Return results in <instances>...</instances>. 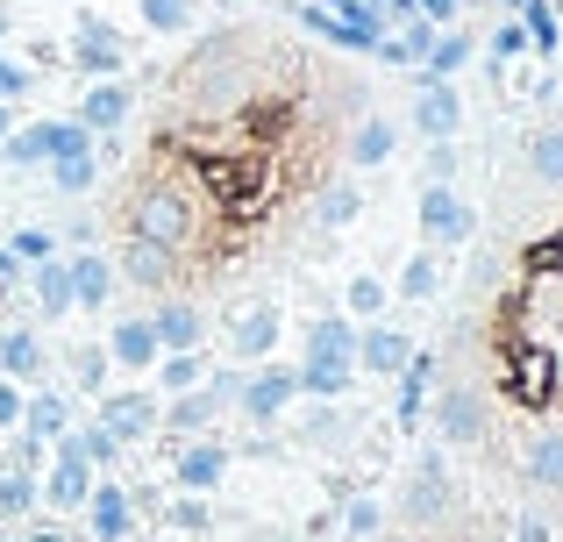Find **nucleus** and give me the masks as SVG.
<instances>
[{"label":"nucleus","mask_w":563,"mask_h":542,"mask_svg":"<svg viewBox=\"0 0 563 542\" xmlns=\"http://www.w3.org/2000/svg\"><path fill=\"white\" fill-rule=\"evenodd\" d=\"M192 229H200V214H192V193L179 179H151L136 200H129V236L157 243V251H172V257L192 243Z\"/></svg>","instance_id":"f257e3e1"},{"label":"nucleus","mask_w":563,"mask_h":542,"mask_svg":"<svg viewBox=\"0 0 563 542\" xmlns=\"http://www.w3.org/2000/svg\"><path fill=\"white\" fill-rule=\"evenodd\" d=\"M421 243L428 251H471V236H478V208H471L456 186H435L421 179Z\"/></svg>","instance_id":"f03ea898"},{"label":"nucleus","mask_w":563,"mask_h":542,"mask_svg":"<svg viewBox=\"0 0 563 542\" xmlns=\"http://www.w3.org/2000/svg\"><path fill=\"white\" fill-rule=\"evenodd\" d=\"M456 507V486H450V464H442V443H428L421 457H413V478L407 493H399V515L413 521V529H442Z\"/></svg>","instance_id":"7ed1b4c3"},{"label":"nucleus","mask_w":563,"mask_h":542,"mask_svg":"<svg viewBox=\"0 0 563 542\" xmlns=\"http://www.w3.org/2000/svg\"><path fill=\"white\" fill-rule=\"evenodd\" d=\"M421 429H435V443H456V450L485 443V392H478V386H456V378H450V386L435 378Z\"/></svg>","instance_id":"20e7f679"},{"label":"nucleus","mask_w":563,"mask_h":542,"mask_svg":"<svg viewBox=\"0 0 563 542\" xmlns=\"http://www.w3.org/2000/svg\"><path fill=\"white\" fill-rule=\"evenodd\" d=\"M157 392L151 386H108V392H93V421L114 435L122 450H136V443H151L157 435Z\"/></svg>","instance_id":"39448f33"},{"label":"nucleus","mask_w":563,"mask_h":542,"mask_svg":"<svg viewBox=\"0 0 563 542\" xmlns=\"http://www.w3.org/2000/svg\"><path fill=\"white\" fill-rule=\"evenodd\" d=\"M71 71L79 79H122L129 71V36L122 29H108L100 14H71Z\"/></svg>","instance_id":"423d86ee"},{"label":"nucleus","mask_w":563,"mask_h":542,"mask_svg":"<svg viewBox=\"0 0 563 542\" xmlns=\"http://www.w3.org/2000/svg\"><path fill=\"white\" fill-rule=\"evenodd\" d=\"M165 457H172V486H179V493H221L235 450L221 443V435H172Z\"/></svg>","instance_id":"0eeeda50"},{"label":"nucleus","mask_w":563,"mask_h":542,"mask_svg":"<svg viewBox=\"0 0 563 542\" xmlns=\"http://www.w3.org/2000/svg\"><path fill=\"white\" fill-rule=\"evenodd\" d=\"M292 400H300V378H292V364H257V372H243L235 414H243L250 429H272V421H286Z\"/></svg>","instance_id":"6e6552de"},{"label":"nucleus","mask_w":563,"mask_h":542,"mask_svg":"<svg viewBox=\"0 0 563 542\" xmlns=\"http://www.w3.org/2000/svg\"><path fill=\"white\" fill-rule=\"evenodd\" d=\"M79 515H86V542H129V535H136V493H129L122 478L100 472Z\"/></svg>","instance_id":"1a4fd4ad"},{"label":"nucleus","mask_w":563,"mask_h":542,"mask_svg":"<svg viewBox=\"0 0 563 542\" xmlns=\"http://www.w3.org/2000/svg\"><path fill=\"white\" fill-rule=\"evenodd\" d=\"M278 329H286V314H278V300H235V314H229V357L235 364H257V357H272L278 350Z\"/></svg>","instance_id":"9d476101"},{"label":"nucleus","mask_w":563,"mask_h":542,"mask_svg":"<svg viewBox=\"0 0 563 542\" xmlns=\"http://www.w3.org/2000/svg\"><path fill=\"white\" fill-rule=\"evenodd\" d=\"M413 136L435 143V136H464V93H456V79H421L413 71Z\"/></svg>","instance_id":"9b49d317"},{"label":"nucleus","mask_w":563,"mask_h":542,"mask_svg":"<svg viewBox=\"0 0 563 542\" xmlns=\"http://www.w3.org/2000/svg\"><path fill=\"white\" fill-rule=\"evenodd\" d=\"M129 108H136V93H129V79H86V93H79V122L93 129V136H122L129 129Z\"/></svg>","instance_id":"f8f14e48"},{"label":"nucleus","mask_w":563,"mask_h":542,"mask_svg":"<svg viewBox=\"0 0 563 542\" xmlns=\"http://www.w3.org/2000/svg\"><path fill=\"white\" fill-rule=\"evenodd\" d=\"M0 378H14V386H43L51 378V350H43V335L29 321L0 329Z\"/></svg>","instance_id":"ddd939ff"},{"label":"nucleus","mask_w":563,"mask_h":542,"mask_svg":"<svg viewBox=\"0 0 563 542\" xmlns=\"http://www.w3.org/2000/svg\"><path fill=\"white\" fill-rule=\"evenodd\" d=\"M151 335H157V350H192L207 335V307L200 300H186V292H165V300L151 307Z\"/></svg>","instance_id":"4468645a"},{"label":"nucleus","mask_w":563,"mask_h":542,"mask_svg":"<svg viewBox=\"0 0 563 542\" xmlns=\"http://www.w3.org/2000/svg\"><path fill=\"white\" fill-rule=\"evenodd\" d=\"M407 350H413V335L407 329H393V321H364V329H357V357H350V364H357V372H372V378H393L399 372V364H407Z\"/></svg>","instance_id":"2eb2a0df"},{"label":"nucleus","mask_w":563,"mask_h":542,"mask_svg":"<svg viewBox=\"0 0 563 542\" xmlns=\"http://www.w3.org/2000/svg\"><path fill=\"white\" fill-rule=\"evenodd\" d=\"M65 272H71V314H100L114 300V265L100 251H65Z\"/></svg>","instance_id":"dca6fc26"},{"label":"nucleus","mask_w":563,"mask_h":542,"mask_svg":"<svg viewBox=\"0 0 563 542\" xmlns=\"http://www.w3.org/2000/svg\"><path fill=\"white\" fill-rule=\"evenodd\" d=\"M507 386L521 392L528 407L556 400V372H550V343H514L507 350Z\"/></svg>","instance_id":"f3484780"},{"label":"nucleus","mask_w":563,"mask_h":542,"mask_svg":"<svg viewBox=\"0 0 563 542\" xmlns=\"http://www.w3.org/2000/svg\"><path fill=\"white\" fill-rule=\"evenodd\" d=\"M221 414H229V407H221L207 386H192V392H172V400L157 407V429L165 435H214Z\"/></svg>","instance_id":"a211bd4d"},{"label":"nucleus","mask_w":563,"mask_h":542,"mask_svg":"<svg viewBox=\"0 0 563 542\" xmlns=\"http://www.w3.org/2000/svg\"><path fill=\"white\" fill-rule=\"evenodd\" d=\"M114 278H129V286H143V292H165L172 278H179V257L157 251V243H143V236H129L122 257H114Z\"/></svg>","instance_id":"6ab92c4d"},{"label":"nucleus","mask_w":563,"mask_h":542,"mask_svg":"<svg viewBox=\"0 0 563 542\" xmlns=\"http://www.w3.org/2000/svg\"><path fill=\"white\" fill-rule=\"evenodd\" d=\"M71 421H79V407H71V392H65V386H29L22 421H14V429H29V435H43V443H57Z\"/></svg>","instance_id":"aec40b11"},{"label":"nucleus","mask_w":563,"mask_h":542,"mask_svg":"<svg viewBox=\"0 0 563 542\" xmlns=\"http://www.w3.org/2000/svg\"><path fill=\"white\" fill-rule=\"evenodd\" d=\"M22 292H29V307H36L43 321H65V314H71V272H65V251L43 257V265H29Z\"/></svg>","instance_id":"412c9836"},{"label":"nucleus","mask_w":563,"mask_h":542,"mask_svg":"<svg viewBox=\"0 0 563 542\" xmlns=\"http://www.w3.org/2000/svg\"><path fill=\"white\" fill-rule=\"evenodd\" d=\"M364 421L372 414H357V407H343V400H321L314 414L300 421V443L307 450H350V435H364Z\"/></svg>","instance_id":"4be33fe9"},{"label":"nucleus","mask_w":563,"mask_h":542,"mask_svg":"<svg viewBox=\"0 0 563 542\" xmlns=\"http://www.w3.org/2000/svg\"><path fill=\"white\" fill-rule=\"evenodd\" d=\"M307 357L314 364H350L357 357V314H314L307 321ZM357 372V364H350Z\"/></svg>","instance_id":"5701e85b"},{"label":"nucleus","mask_w":563,"mask_h":542,"mask_svg":"<svg viewBox=\"0 0 563 542\" xmlns=\"http://www.w3.org/2000/svg\"><path fill=\"white\" fill-rule=\"evenodd\" d=\"M108 357H114V372H151V364H157L151 321H143V314H122V321L108 329Z\"/></svg>","instance_id":"b1692460"},{"label":"nucleus","mask_w":563,"mask_h":542,"mask_svg":"<svg viewBox=\"0 0 563 542\" xmlns=\"http://www.w3.org/2000/svg\"><path fill=\"white\" fill-rule=\"evenodd\" d=\"M151 372H157V386H151L157 400H172V392H192V386L207 378V350H200V343H192V350H157Z\"/></svg>","instance_id":"393cba45"},{"label":"nucleus","mask_w":563,"mask_h":542,"mask_svg":"<svg viewBox=\"0 0 563 542\" xmlns=\"http://www.w3.org/2000/svg\"><path fill=\"white\" fill-rule=\"evenodd\" d=\"M292 22L307 29V36H321V43H335V51H357V57H372V36H357L350 22H335L321 0H292Z\"/></svg>","instance_id":"a878e982"},{"label":"nucleus","mask_w":563,"mask_h":542,"mask_svg":"<svg viewBox=\"0 0 563 542\" xmlns=\"http://www.w3.org/2000/svg\"><path fill=\"white\" fill-rule=\"evenodd\" d=\"M393 151H399V129L385 122V114H357V129H350V165H393Z\"/></svg>","instance_id":"bb28decb"},{"label":"nucleus","mask_w":563,"mask_h":542,"mask_svg":"<svg viewBox=\"0 0 563 542\" xmlns=\"http://www.w3.org/2000/svg\"><path fill=\"white\" fill-rule=\"evenodd\" d=\"M43 172H51V193H57V200H86V193L100 186V151H71V157H51Z\"/></svg>","instance_id":"cd10ccee"},{"label":"nucleus","mask_w":563,"mask_h":542,"mask_svg":"<svg viewBox=\"0 0 563 542\" xmlns=\"http://www.w3.org/2000/svg\"><path fill=\"white\" fill-rule=\"evenodd\" d=\"M521 157H528V172H536L542 186H556V193H563V122H542V129H528Z\"/></svg>","instance_id":"c85d7f7f"},{"label":"nucleus","mask_w":563,"mask_h":542,"mask_svg":"<svg viewBox=\"0 0 563 542\" xmlns=\"http://www.w3.org/2000/svg\"><path fill=\"white\" fill-rule=\"evenodd\" d=\"M399 300H407V307H428V300H435V292H442V251H413L407 257V265H399Z\"/></svg>","instance_id":"c756f323"},{"label":"nucleus","mask_w":563,"mask_h":542,"mask_svg":"<svg viewBox=\"0 0 563 542\" xmlns=\"http://www.w3.org/2000/svg\"><path fill=\"white\" fill-rule=\"evenodd\" d=\"M521 464H528V486L536 493H563V429H542Z\"/></svg>","instance_id":"7c9ffc66"},{"label":"nucleus","mask_w":563,"mask_h":542,"mask_svg":"<svg viewBox=\"0 0 563 542\" xmlns=\"http://www.w3.org/2000/svg\"><path fill=\"white\" fill-rule=\"evenodd\" d=\"M521 29H528V51L556 65V36H563V0H521Z\"/></svg>","instance_id":"2f4dec72"},{"label":"nucleus","mask_w":563,"mask_h":542,"mask_svg":"<svg viewBox=\"0 0 563 542\" xmlns=\"http://www.w3.org/2000/svg\"><path fill=\"white\" fill-rule=\"evenodd\" d=\"M292 378H300L307 400H350V386H357V372H350V364H314V357L292 364Z\"/></svg>","instance_id":"473e14b6"},{"label":"nucleus","mask_w":563,"mask_h":542,"mask_svg":"<svg viewBox=\"0 0 563 542\" xmlns=\"http://www.w3.org/2000/svg\"><path fill=\"white\" fill-rule=\"evenodd\" d=\"M36 472H22V464H0V521H29L36 515Z\"/></svg>","instance_id":"72a5a7b5"},{"label":"nucleus","mask_w":563,"mask_h":542,"mask_svg":"<svg viewBox=\"0 0 563 542\" xmlns=\"http://www.w3.org/2000/svg\"><path fill=\"white\" fill-rule=\"evenodd\" d=\"M65 443L79 450V457L93 464V472H114V464H122V443H114V435L100 429V421H71V429H65Z\"/></svg>","instance_id":"f704fd0d"},{"label":"nucleus","mask_w":563,"mask_h":542,"mask_svg":"<svg viewBox=\"0 0 563 542\" xmlns=\"http://www.w3.org/2000/svg\"><path fill=\"white\" fill-rule=\"evenodd\" d=\"M65 364H71V392H86V400H93V392H108V372H114L108 343H79Z\"/></svg>","instance_id":"c9c22d12"},{"label":"nucleus","mask_w":563,"mask_h":542,"mask_svg":"<svg viewBox=\"0 0 563 542\" xmlns=\"http://www.w3.org/2000/svg\"><path fill=\"white\" fill-rule=\"evenodd\" d=\"M192 14H200V0H136V22L151 36H186Z\"/></svg>","instance_id":"e433bc0d"},{"label":"nucleus","mask_w":563,"mask_h":542,"mask_svg":"<svg viewBox=\"0 0 563 542\" xmlns=\"http://www.w3.org/2000/svg\"><path fill=\"white\" fill-rule=\"evenodd\" d=\"M385 307H393V286H385L378 272H357V278L343 286V314H357V321H378Z\"/></svg>","instance_id":"4c0bfd02"},{"label":"nucleus","mask_w":563,"mask_h":542,"mask_svg":"<svg viewBox=\"0 0 563 542\" xmlns=\"http://www.w3.org/2000/svg\"><path fill=\"white\" fill-rule=\"evenodd\" d=\"M343 535L350 542H378L385 535V500L378 493H350L343 500Z\"/></svg>","instance_id":"58836bf2"},{"label":"nucleus","mask_w":563,"mask_h":542,"mask_svg":"<svg viewBox=\"0 0 563 542\" xmlns=\"http://www.w3.org/2000/svg\"><path fill=\"white\" fill-rule=\"evenodd\" d=\"M357 214H364V193H357V186H329V193L314 200V222L329 229V236H335V229H350Z\"/></svg>","instance_id":"ea45409f"},{"label":"nucleus","mask_w":563,"mask_h":542,"mask_svg":"<svg viewBox=\"0 0 563 542\" xmlns=\"http://www.w3.org/2000/svg\"><path fill=\"white\" fill-rule=\"evenodd\" d=\"M8 251H14V265H43V257H57V251H65V243H57V229H43V222H29V229H14V236H8Z\"/></svg>","instance_id":"a19ab883"},{"label":"nucleus","mask_w":563,"mask_h":542,"mask_svg":"<svg viewBox=\"0 0 563 542\" xmlns=\"http://www.w3.org/2000/svg\"><path fill=\"white\" fill-rule=\"evenodd\" d=\"M165 521H172V529H186V535H207V529H214V507H207V493H172Z\"/></svg>","instance_id":"79ce46f5"},{"label":"nucleus","mask_w":563,"mask_h":542,"mask_svg":"<svg viewBox=\"0 0 563 542\" xmlns=\"http://www.w3.org/2000/svg\"><path fill=\"white\" fill-rule=\"evenodd\" d=\"M456 172H464V151H456V136H435V143L421 151V179L456 186Z\"/></svg>","instance_id":"37998d69"},{"label":"nucleus","mask_w":563,"mask_h":542,"mask_svg":"<svg viewBox=\"0 0 563 542\" xmlns=\"http://www.w3.org/2000/svg\"><path fill=\"white\" fill-rule=\"evenodd\" d=\"M29 93H36V65H29V57H8V51H0V100H8V108H22Z\"/></svg>","instance_id":"c03bdc74"},{"label":"nucleus","mask_w":563,"mask_h":542,"mask_svg":"<svg viewBox=\"0 0 563 542\" xmlns=\"http://www.w3.org/2000/svg\"><path fill=\"white\" fill-rule=\"evenodd\" d=\"M421 421H428V392L393 378V429H421Z\"/></svg>","instance_id":"a18cd8bd"},{"label":"nucleus","mask_w":563,"mask_h":542,"mask_svg":"<svg viewBox=\"0 0 563 542\" xmlns=\"http://www.w3.org/2000/svg\"><path fill=\"white\" fill-rule=\"evenodd\" d=\"M14 443H8V464H22V472H43V464H51V443H43V435H29V429H8Z\"/></svg>","instance_id":"49530a36"},{"label":"nucleus","mask_w":563,"mask_h":542,"mask_svg":"<svg viewBox=\"0 0 563 542\" xmlns=\"http://www.w3.org/2000/svg\"><path fill=\"white\" fill-rule=\"evenodd\" d=\"M22 265H14V251H8V243H0V307H14V300H22Z\"/></svg>","instance_id":"de8ad7c7"},{"label":"nucleus","mask_w":563,"mask_h":542,"mask_svg":"<svg viewBox=\"0 0 563 542\" xmlns=\"http://www.w3.org/2000/svg\"><path fill=\"white\" fill-rule=\"evenodd\" d=\"M22 400H29V386H14V378H0V435L22 421Z\"/></svg>","instance_id":"09e8293b"},{"label":"nucleus","mask_w":563,"mask_h":542,"mask_svg":"<svg viewBox=\"0 0 563 542\" xmlns=\"http://www.w3.org/2000/svg\"><path fill=\"white\" fill-rule=\"evenodd\" d=\"M413 14H428L435 29H450V22H464V0H413Z\"/></svg>","instance_id":"8fccbe9b"},{"label":"nucleus","mask_w":563,"mask_h":542,"mask_svg":"<svg viewBox=\"0 0 563 542\" xmlns=\"http://www.w3.org/2000/svg\"><path fill=\"white\" fill-rule=\"evenodd\" d=\"M493 286H499V257L478 251V257H471V292H493Z\"/></svg>","instance_id":"3c124183"},{"label":"nucleus","mask_w":563,"mask_h":542,"mask_svg":"<svg viewBox=\"0 0 563 542\" xmlns=\"http://www.w3.org/2000/svg\"><path fill=\"white\" fill-rule=\"evenodd\" d=\"M514 542H556V529L542 515H521V521H514Z\"/></svg>","instance_id":"603ef678"},{"label":"nucleus","mask_w":563,"mask_h":542,"mask_svg":"<svg viewBox=\"0 0 563 542\" xmlns=\"http://www.w3.org/2000/svg\"><path fill=\"white\" fill-rule=\"evenodd\" d=\"M22 542H71V535H65V529H57V521H36V529H29Z\"/></svg>","instance_id":"864d4df0"},{"label":"nucleus","mask_w":563,"mask_h":542,"mask_svg":"<svg viewBox=\"0 0 563 542\" xmlns=\"http://www.w3.org/2000/svg\"><path fill=\"white\" fill-rule=\"evenodd\" d=\"M550 372H556V392H563V350L550 343Z\"/></svg>","instance_id":"5fc2aeb1"},{"label":"nucleus","mask_w":563,"mask_h":542,"mask_svg":"<svg viewBox=\"0 0 563 542\" xmlns=\"http://www.w3.org/2000/svg\"><path fill=\"white\" fill-rule=\"evenodd\" d=\"M8 29H14V14H8V8H0V51H8Z\"/></svg>","instance_id":"6e6d98bb"},{"label":"nucleus","mask_w":563,"mask_h":542,"mask_svg":"<svg viewBox=\"0 0 563 542\" xmlns=\"http://www.w3.org/2000/svg\"><path fill=\"white\" fill-rule=\"evenodd\" d=\"M8 129H14V108H8V100H0V136H8Z\"/></svg>","instance_id":"4d7b16f0"},{"label":"nucleus","mask_w":563,"mask_h":542,"mask_svg":"<svg viewBox=\"0 0 563 542\" xmlns=\"http://www.w3.org/2000/svg\"><path fill=\"white\" fill-rule=\"evenodd\" d=\"M499 8H507V14H521V0H499Z\"/></svg>","instance_id":"13d9d810"},{"label":"nucleus","mask_w":563,"mask_h":542,"mask_svg":"<svg viewBox=\"0 0 563 542\" xmlns=\"http://www.w3.org/2000/svg\"><path fill=\"white\" fill-rule=\"evenodd\" d=\"M343 542H350V535H343Z\"/></svg>","instance_id":"bf43d9fd"}]
</instances>
